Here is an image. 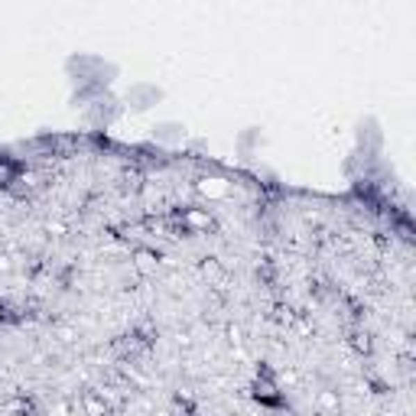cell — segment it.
<instances>
[{"mask_svg":"<svg viewBox=\"0 0 416 416\" xmlns=\"http://www.w3.org/2000/svg\"><path fill=\"white\" fill-rule=\"evenodd\" d=\"M198 192L208 198H225L231 192V186L225 179H202V182H198Z\"/></svg>","mask_w":416,"mask_h":416,"instance_id":"cell-1","label":"cell"},{"mask_svg":"<svg viewBox=\"0 0 416 416\" xmlns=\"http://www.w3.org/2000/svg\"><path fill=\"white\" fill-rule=\"evenodd\" d=\"M208 225H211V218H208V215H202V211H195V208H189L186 215H182V228L198 231V228H208Z\"/></svg>","mask_w":416,"mask_h":416,"instance_id":"cell-2","label":"cell"},{"mask_svg":"<svg viewBox=\"0 0 416 416\" xmlns=\"http://www.w3.org/2000/svg\"><path fill=\"white\" fill-rule=\"evenodd\" d=\"M134 267H137L140 273H153V270H157V257H153V250H137Z\"/></svg>","mask_w":416,"mask_h":416,"instance_id":"cell-3","label":"cell"}]
</instances>
